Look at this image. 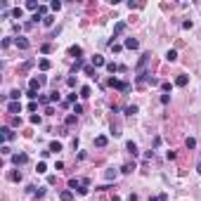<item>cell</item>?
I'll list each match as a JSON object with an SVG mask.
<instances>
[{"mask_svg": "<svg viewBox=\"0 0 201 201\" xmlns=\"http://www.w3.org/2000/svg\"><path fill=\"white\" fill-rule=\"evenodd\" d=\"M137 111H140V109L133 104V107H128V109H126V114H128V116H133V114H137Z\"/></svg>", "mask_w": 201, "mask_h": 201, "instance_id": "e575fe53", "label": "cell"}, {"mask_svg": "<svg viewBox=\"0 0 201 201\" xmlns=\"http://www.w3.org/2000/svg\"><path fill=\"white\" fill-rule=\"evenodd\" d=\"M26 161H28V156H26V154H14V156H12V163L17 166V168H19V166H24Z\"/></svg>", "mask_w": 201, "mask_h": 201, "instance_id": "8992f818", "label": "cell"}, {"mask_svg": "<svg viewBox=\"0 0 201 201\" xmlns=\"http://www.w3.org/2000/svg\"><path fill=\"white\" fill-rule=\"evenodd\" d=\"M133 170H135V163H123L121 166V173H126V175L133 173Z\"/></svg>", "mask_w": 201, "mask_h": 201, "instance_id": "ac0fdd59", "label": "cell"}, {"mask_svg": "<svg viewBox=\"0 0 201 201\" xmlns=\"http://www.w3.org/2000/svg\"><path fill=\"white\" fill-rule=\"evenodd\" d=\"M170 102V95H161V104H168Z\"/></svg>", "mask_w": 201, "mask_h": 201, "instance_id": "7dc6e473", "label": "cell"}, {"mask_svg": "<svg viewBox=\"0 0 201 201\" xmlns=\"http://www.w3.org/2000/svg\"><path fill=\"white\" fill-rule=\"evenodd\" d=\"M38 102H43V104H47V102H50V95H40V97H38Z\"/></svg>", "mask_w": 201, "mask_h": 201, "instance_id": "f6af8a7d", "label": "cell"}, {"mask_svg": "<svg viewBox=\"0 0 201 201\" xmlns=\"http://www.w3.org/2000/svg\"><path fill=\"white\" fill-rule=\"evenodd\" d=\"M52 24H55V17H52V14H47V17L43 19V26H47V28H50Z\"/></svg>", "mask_w": 201, "mask_h": 201, "instance_id": "4316f807", "label": "cell"}, {"mask_svg": "<svg viewBox=\"0 0 201 201\" xmlns=\"http://www.w3.org/2000/svg\"><path fill=\"white\" fill-rule=\"evenodd\" d=\"M92 66H95V69H97V66H107L104 57H102V55H95V57H92Z\"/></svg>", "mask_w": 201, "mask_h": 201, "instance_id": "8fae6325", "label": "cell"}, {"mask_svg": "<svg viewBox=\"0 0 201 201\" xmlns=\"http://www.w3.org/2000/svg\"><path fill=\"white\" fill-rule=\"evenodd\" d=\"M128 201H137V196H135V194H130V196H128Z\"/></svg>", "mask_w": 201, "mask_h": 201, "instance_id": "681fc988", "label": "cell"}, {"mask_svg": "<svg viewBox=\"0 0 201 201\" xmlns=\"http://www.w3.org/2000/svg\"><path fill=\"white\" fill-rule=\"evenodd\" d=\"M196 173L201 175V161H199V163H196Z\"/></svg>", "mask_w": 201, "mask_h": 201, "instance_id": "f907efd6", "label": "cell"}, {"mask_svg": "<svg viewBox=\"0 0 201 201\" xmlns=\"http://www.w3.org/2000/svg\"><path fill=\"white\" fill-rule=\"evenodd\" d=\"M107 144H109V140H107L104 135H97V137H95V147H107Z\"/></svg>", "mask_w": 201, "mask_h": 201, "instance_id": "5bb4252c", "label": "cell"}, {"mask_svg": "<svg viewBox=\"0 0 201 201\" xmlns=\"http://www.w3.org/2000/svg\"><path fill=\"white\" fill-rule=\"evenodd\" d=\"M69 55H71V57H76V59H81V55H83L81 45H71V47H69Z\"/></svg>", "mask_w": 201, "mask_h": 201, "instance_id": "9c48e42d", "label": "cell"}, {"mask_svg": "<svg viewBox=\"0 0 201 201\" xmlns=\"http://www.w3.org/2000/svg\"><path fill=\"white\" fill-rule=\"evenodd\" d=\"M38 66H40V71H47V69H50V59H40V62H38Z\"/></svg>", "mask_w": 201, "mask_h": 201, "instance_id": "603a6c76", "label": "cell"}, {"mask_svg": "<svg viewBox=\"0 0 201 201\" xmlns=\"http://www.w3.org/2000/svg\"><path fill=\"white\" fill-rule=\"evenodd\" d=\"M123 31H126V21H119V24L114 26V38H116V36H121Z\"/></svg>", "mask_w": 201, "mask_h": 201, "instance_id": "4fadbf2b", "label": "cell"}, {"mask_svg": "<svg viewBox=\"0 0 201 201\" xmlns=\"http://www.w3.org/2000/svg\"><path fill=\"white\" fill-rule=\"evenodd\" d=\"M126 149H128V152H130V154H133V156H137V154H140V152H137V144H135V142H133V140H130L128 144H126Z\"/></svg>", "mask_w": 201, "mask_h": 201, "instance_id": "2e32d148", "label": "cell"}, {"mask_svg": "<svg viewBox=\"0 0 201 201\" xmlns=\"http://www.w3.org/2000/svg\"><path fill=\"white\" fill-rule=\"evenodd\" d=\"M26 109H28V111H38V104H36V102H31V104H28Z\"/></svg>", "mask_w": 201, "mask_h": 201, "instance_id": "c3c4849f", "label": "cell"}, {"mask_svg": "<svg viewBox=\"0 0 201 201\" xmlns=\"http://www.w3.org/2000/svg\"><path fill=\"white\" fill-rule=\"evenodd\" d=\"M196 147V140L194 137H187V149H194Z\"/></svg>", "mask_w": 201, "mask_h": 201, "instance_id": "d6a6232c", "label": "cell"}, {"mask_svg": "<svg viewBox=\"0 0 201 201\" xmlns=\"http://www.w3.org/2000/svg\"><path fill=\"white\" fill-rule=\"evenodd\" d=\"M21 111V102H7V114H19Z\"/></svg>", "mask_w": 201, "mask_h": 201, "instance_id": "52a82bcc", "label": "cell"}, {"mask_svg": "<svg viewBox=\"0 0 201 201\" xmlns=\"http://www.w3.org/2000/svg\"><path fill=\"white\" fill-rule=\"evenodd\" d=\"M81 69H85V62H83V57H81V59H76V62L71 64V71H73V73L81 71Z\"/></svg>", "mask_w": 201, "mask_h": 201, "instance_id": "7c38bea8", "label": "cell"}, {"mask_svg": "<svg viewBox=\"0 0 201 201\" xmlns=\"http://www.w3.org/2000/svg\"><path fill=\"white\" fill-rule=\"evenodd\" d=\"M40 85H43V83L38 81V78H31V81H28V90H33V92H38V90H40Z\"/></svg>", "mask_w": 201, "mask_h": 201, "instance_id": "30bf717a", "label": "cell"}, {"mask_svg": "<svg viewBox=\"0 0 201 201\" xmlns=\"http://www.w3.org/2000/svg\"><path fill=\"white\" fill-rule=\"evenodd\" d=\"M50 7H52V12H59V9H62V2H59V0H52Z\"/></svg>", "mask_w": 201, "mask_h": 201, "instance_id": "4dcf8cb0", "label": "cell"}, {"mask_svg": "<svg viewBox=\"0 0 201 201\" xmlns=\"http://www.w3.org/2000/svg\"><path fill=\"white\" fill-rule=\"evenodd\" d=\"M107 71H109V73H116V71H121V66L114 64V62H109V64H107Z\"/></svg>", "mask_w": 201, "mask_h": 201, "instance_id": "484cf974", "label": "cell"}, {"mask_svg": "<svg viewBox=\"0 0 201 201\" xmlns=\"http://www.w3.org/2000/svg\"><path fill=\"white\" fill-rule=\"evenodd\" d=\"M9 14H12L14 19H21V17H24V9H21V7H14L12 12H9Z\"/></svg>", "mask_w": 201, "mask_h": 201, "instance_id": "7402d4cb", "label": "cell"}, {"mask_svg": "<svg viewBox=\"0 0 201 201\" xmlns=\"http://www.w3.org/2000/svg\"><path fill=\"white\" fill-rule=\"evenodd\" d=\"M9 152H12V149H9L7 144H2V149H0V154H2V156H9Z\"/></svg>", "mask_w": 201, "mask_h": 201, "instance_id": "74e56055", "label": "cell"}, {"mask_svg": "<svg viewBox=\"0 0 201 201\" xmlns=\"http://www.w3.org/2000/svg\"><path fill=\"white\" fill-rule=\"evenodd\" d=\"M66 85H69V88H76V78H73V76H71V78H66Z\"/></svg>", "mask_w": 201, "mask_h": 201, "instance_id": "ee69618b", "label": "cell"}, {"mask_svg": "<svg viewBox=\"0 0 201 201\" xmlns=\"http://www.w3.org/2000/svg\"><path fill=\"white\" fill-rule=\"evenodd\" d=\"M12 43H14L12 38H2V47H9V45H12Z\"/></svg>", "mask_w": 201, "mask_h": 201, "instance_id": "ab89813d", "label": "cell"}, {"mask_svg": "<svg viewBox=\"0 0 201 201\" xmlns=\"http://www.w3.org/2000/svg\"><path fill=\"white\" fill-rule=\"evenodd\" d=\"M33 64H36V62H33V59H28V62H24V64H21V71L26 73L28 69H33Z\"/></svg>", "mask_w": 201, "mask_h": 201, "instance_id": "83f0119b", "label": "cell"}, {"mask_svg": "<svg viewBox=\"0 0 201 201\" xmlns=\"http://www.w3.org/2000/svg\"><path fill=\"white\" fill-rule=\"evenodd\" d=\"M149 59H152V55H149V52H144V55H142V59H140V64H137V71H140V73H144V66L149 64Z\"/></svg>", "mask_w": 201, "mask_h": 201, "instance_id": "277c9868", "label": "cell"}, {"mask_svg": "<svg viewBox=\"0 0 201 201\" xmlns=\"http://www.w3.org/2000/svg\"><path fill=\"white\" fill-rule=\"evenodd\" d=\"M161 90H163V92H170V90H173V85H170V83H161Z\"/></svg>", "mask_w": 201, "mask_h": 201, "instance_id": "d590c367", "label": "cell"}, {"mask_svg": "<svg viewBox=\"0 0 201 201\" xmlns=\"http://www.w3.org/2000/svg\"><path fill=\"white\" fill-rule=\"evenodd\" d=\"M90 95H92V88H90V85H83V88H81V97H83V100H88Z\"/></svg>", "mask_w": 201, "mask_h": 201, "instance_id": "9a60e30c", "label": "cell"}, {"mask_svg": "<svg viewBox=\"0 0 201 201\" xmlns=\"http://www.w3.org/2000/svg\"><path fill=\"white\" fill-rule=\"evenodd\" d=\"M9 180H12V182H21V170H12V173H9Z\"/></svg>", "mask_w": 201, "mask_h": 201, "instance_id": "d6986e66", "label": "cell"}, {"mask_svg": "<svg viewBox=\"0 0 201 201\" xmlns=\"http://www.w3.org/2000/svg\"><path fill=\"white\" fill-rule=\"evenodd\" d=\"M81 185H83V180H76V177H71V180H69V187H71V189H78Z\"/></svg>", "mask_w": 201, "mask_h": 201, "instance_id": "d4e9b609", "label": "cell"}, {"mask_svg": "<svg viewBox=\"0 0 201 201\" xmlns=\"http://www.w3.org/2000/svg\"><path fill=\"white\" fill-rule=\"evenodd\" d=\"M123 47H128V50H137V47H140V40H137V38H126V40H123Z\"/></svg>", "mask_w": 201, "mask_h": 201, "instance_id": "5b68a950", "label": "cell"}, {"mask_svg": "<svg viewBox=\"0 0 201 201\" xmlns=\"http://www.w3.org/2000/svg\"><path fill=\"white\" fill-rule=\"evenodd\" d=\"M43 194H45V187H38L36 192H33V196H38V199H40V196H43Z\"/></svg>", "mask_w": 201, "mask_h": 201, "instance_id": "8d00e7d4", "label": "cell"}, {"mask_svg": "<svg viewBox=\"0 0 201 201\" xmlns=\"http://www.w3.org/2000/svg\"><path fill=\"white\" fill-rule=\"evenodd\" d=\"M28 121H31V123H33V126H40V121H43V119H40V116H38V114H33V116H31V119H28Z\"/></svg>", "mask_w": 201, "mask_h": 201, "instance_id": "1f68e13d", "label": "cell"}, {"mask_svg": "<svg viewBox=\"0 0 201 201\" xmlns=\"http://www.w3.org/2000/svg\"><path fill=\"white\" fill-rule=\"evenodd\" d=\"M194 26V21L192 19H187V21H182V28H192Z\"/></svg>", "mask_w": 201, "mask_h": 201, "instance_id": "7bdbcfd3", "label": "cell"}, {"mask_svg": "<svg viewBox=\"0 0 201 201\" xmlns=\"http://www.w3.org/2000/svg\"><path fill=\"white\" fill-rule=\"evenodd\" d=\"M76 119H78L76 114H69V116L64 119V123H66V126H76Z\"/></svg>", "mask_w": 201, "mask_h": 201, "instance_id": "cb8c5ba5", "label": "cell"}, {"mask_svg": "<svg viewBox=\"0 0 201 201\" xmlns=\"http://www.w3.org/2000/svg\"><path fill=\"white\" fill-rule=\"evenodd\" d=\"M0 137H2L5 142H9V140H14V137H17V133L9 128V126H2V128H0Z\"/></svg>", "mask_w": 201, "mask_h": 201, "instance_id": "7a4b0ae2", "label": "cell"}, {"mask_svg": "<svg viewBox=\"0 0 201 201\" xmlns=\"http://www.w3.org/2000/svg\"><path fill=\"white\" fill-rule=\"evenodd\" d=\"M12 126H14V128H19V126H21V119H19V116H14V119H12Z\"/></svg>", "mask_w": 201, "mask_h": 201, "instance_id": "bcb514c9", "label": "cell"}, {"mask_svg": "<svg viewBox=\"0 0 201 201\" xmlns=\"http://www.w3.org/2000/svg\"><path fill=\"white\" fill-rule=\"evenodd\" d=\"M50 102H59V92H50Z\"/></svg>", "mask_w": 201, "mask_h": 201, "instance_id": "f35d334b", "label": "cell"}, {"mask_svg": "<svg viewBox=\"0 0 201 201\" xmlns=\"http://www.w3.org/2000/svg\"><path fill=\"white\" fill-rule=\"evenodd\" d=\"M59 199H62V201H71V199H73V192L64 189V192H59Z\"/></svg>", "mask_w": 201, "mask_h": 201, "instance_id": "e0dca14e", "label": "cell"}, {"mask_svg": "<svg viewBox=\"0 0 201 201\" xmlns=\"http://www.w3.org/2000/svg\"><path fill=\"white\" fill-rule=\"evenodd\" d=\"M45 170H47L45 161H38V166H36V173H45Z\"/></svg>", "mask_w": 201, "mask_h": 201, "instance_id": "f1b7e54d", "label": "cell"}, {"mask_svg": "<svg viewBox=\"0 0 201 201\" xmlns=\"http://www.w3.org/2000/svg\"><path fill=\"white\" fill-rule=\"evenodd\" d=\"M107 180H116V170H114V168L107 170Z\"/></svg>", "mask_w": 201, "mask_h": 201, "instance_id": "836d02e7", "label": "cell"}, {"mask_svg": "<svg viewBox=\"0 0 201 201\" xmlns=\"http://www.w3.org/2000/svg\"><path fill=\"white\" fill-rule=\"evenodd\" d=\"M73 114H76V116H78V114H83V107H81V104H73Z\"/></svg>", "mask_w": 201, "mask_h": 201, "instance_id": "60d3db41", "label": "cell"}, {"mask_svg": "<svg viewBox=\"0 0 201 201\" xmlns=\"http://www.w3.org/2000/svg\"><path fill=\"white\" fill-rule=\"evenodd\" d=\"M14 45L19 47V50H28V47H31V43H28V38H14Z\"/></svg>", "mask_w": 201, "mask_h": 201, "instance_id": "3957f363", "label": "cell"}, {"mask_svg": "<svg viewBox=\"0 0 201 201\" xmlns=\"http://www.w3.org/2000/svg\"><path fill=\"white\" fill-rule=\"evenodd\" d=\"M107 85H111V88H116V90H121V92H128V90H130V83L116 81V78H109V81H107Z\"/></svg>", "mask_w": 201, "mask_h": 201, "instance_id": "6da1fadb", "label": "cell"}, {"mask_svg": "<svg viewBox=\"0 0 201 201\" xmlns=\"http://www.w3.org/2000/svg\"><path fill=\"white\" fill-rule=\"evenodd\" d=\"M85 73H88V76H92V78H95V66H85Z\"/></svg>", "mask_w": 201, "mask_h": 201, "instance_id": "b9f144b4", "label": "cell"}, {"mask_svg": "<svg viewBox=\"0 0 201 201\" xmlns=\"http://www.w3.org/2000/svg\"><path fill=\"white\" fill-rule=\"evenodd\" d=\"M47 149H50V152H62V142H50V147H47Z\"/></svg>", "mask_w": 201, "mask_h": 201, "instance_id": "44dd1931", "label": "cell"}, {"mask_svg": "<svg viewBox=\"0 0 201 201\" xmlns=\"http://www.w3.org/2000/svg\"><path fill=\"white\" fill-rule=\"evenodd\" d=\"M40 52H43V55H50V52H52V45H50V43L40 45Z\"/></svg>", "mask_w": 201, "mask_h": 201, "instance_id": "f546056e", "label": "cell"}, {"mask_svg": "<svg viewBox=\"0 0 201 201\" xmlns=\"http://www.w3.org/2000/svg\"><path fill=\"white\" fill-rule=\"evenodd\" d=\"M166 59H168V62H175V59H177V50H168V52H166Z\"/></svg>", "mask_w": 201, "mask_h": 201, "instance_id": "ffe728a7", "label": "cell"}, {"mask_svg": "<svg viewBox=\"0 0 201 201\" xmlns=\"http://www.w3.org/2000/svg\"><path fill=\"white\" fill-rule=\"evenodd\" d=\"M187 83H189V76H185V73H180V76L175 78V85H177V88H185Z\"/></svg>", "mask_w": 201, "mask_h": 201, "instance_id": "ba28073f", "label": "cell"}]
</instances>
